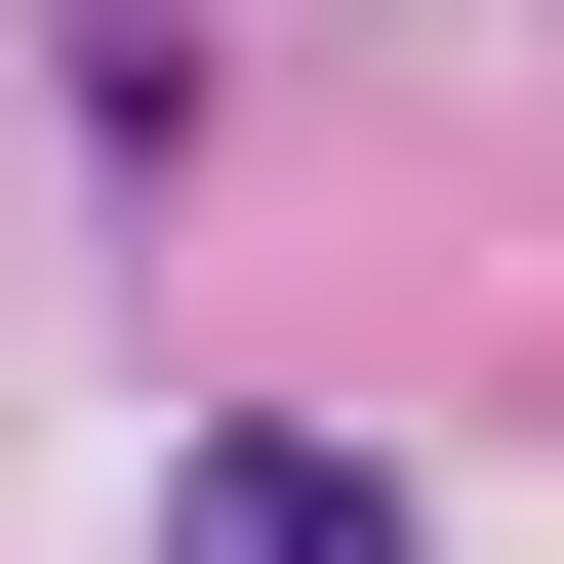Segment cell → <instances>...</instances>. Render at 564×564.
<instances>
[{
	"label": "cell",
	"instance_id": "1",
	"mask_svg": "<svg viewBox=\"0 0 564 564\" xmlns=\"http://www.w3.org/2000/svg\"><path fill=\"white\" fill-rule=\"evenodd\" d=\"M202 564H364V444H242V484H202Z\"/></svg>",
	"mask_w": 564,
	"mask_h": 564
}]
</instances>
